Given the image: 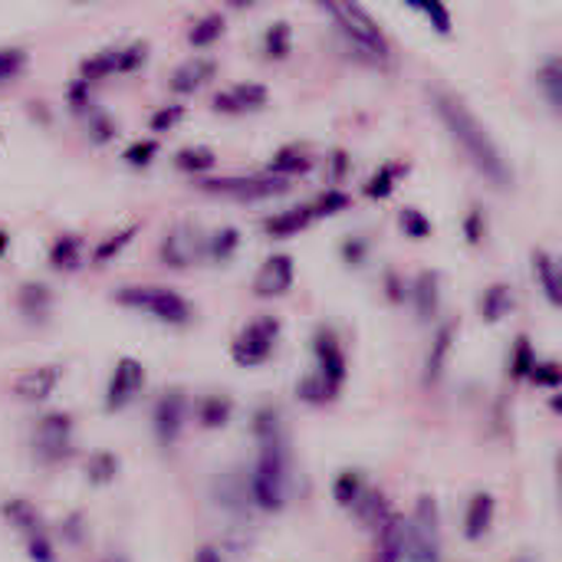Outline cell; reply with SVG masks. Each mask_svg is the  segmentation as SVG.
I'll use <instances>...</instances> for the list:
<instances>
[{"instance_id":"obj_1","label":"cell","mask_w":562,"mask_h":562,"mask_svg":"<svg viewBox=\"0 0 562 562\" xmlns=\"http://www.w3.org/2000/svg\"><path fill=\"white\" fill-rule=\"evenodd\" d=\"M250 431L257 438V458L247 474L250 501L263 514H283L293 497V451L277 408H257Z\"/></svg>"},{"instance_id":"obj_2","label":"cell","mask_w":562,"mask_h":562,"mask_svg":"<svg viewBox=\"0 0 562 562\" xmlns=\"http://www.w3.org/2000/svg\"><path fill=\"white\" fill-rule=\"evenodd\" d=\"M435 115L445 125L451 145L461 151V158L494 188H507L514 181L510 165L497 145V138L491 135V128L477 119V112L454 92H435Z\"/></svg>"},{"instance_id":"obj_3","label":"cell","mask_w":562,"mask_h":562,"mask_svg":"<svg viewBox=\"0 0 562 562\" xmlns=\"http://www.w3.org/2000/svg\"><path fill=\"white\" fill-rule=\"evenodd\" d=\"M313 7H319L336 23V30L356 49L359 59H366L379 69H389L395 63V49H392L389 33L369 13V7H362V0H313Z\"/></svg>"},{"instance_id":"obj_4","label":"cell","mask_w":562,"mask_h":562,"mask_svg":"<svg viewBox=\"0 0 562 562\" xmlns=\"http://www.w3.org/2000/svg\"><path fill=\"white\" fill-rule=\"evenodd\" d=\"M310 349H313V369L296 382V398L310 408H323L342 395L349 379V362H346L342 339L329 326H319L313 333Z\"/></svg>"},{"instance_id":"obj_5","label":"cell","mask_w":562,"mask_h":562,"mask_svg":"<svg viewBox=\"0 0 562 562\" xmlns=\"http://www.w3.org/2000/svg\"><path fill=\"white\" fill-rule=\"evenodd\" d=\"M115 303L135 313H145L165 326H188L194 319V306L188 296H181L171 286H151V283H135V286H122L115 290Z\"/></svg>"},{"instance_id":"obj_6","label":"cell","mask_w":562,"mask_h":562,"mask_svg":"<svg viewBox=\"0 0 562 562\" xmlns=\"http://www.w3.org/2000/svg\"><path fill=\"white\" fill-rule=\"evenodd\" d=\"M441 562V514L435 497H418L412 517H405V560Z\"/></svg>"},{"instance_id":"obj_7","label":"cell","mask_w":562,"mask_h":562,"mask_svg":"<svg viewBox=\"0 0 562 562\" xmlns=\"http://www.w3.org/2000/svg\"><path fill=\"white\" fill-rule=\"evenodd\" d=\"M72 435H76V425H72V415L66 412H46L36 428H33V438H30V451L40 464L46 468H56V464H66L76 451L72 445Z\"/></svg>"},{"instance_id":"obj_8","label":"cell","mask_w":562,"mask_h":562,"mask_svg":"<svg viewBox=\"0 0 562 562\" xmlns=\"http://www.w3.org/2000/svg\"><path fill=\"white\" fill-rule=\"evenodd\" d=\"M280 339V319L277 316H257L250 319L231 342V359L240 369H260L270 362Z\"/></svg>"},{"instance_id":"obj_9","label":"cell","mask_w":562,"mask_h":562,"mask_svg":"<svg viewBox=\"0 0 562 562\" xmlns=\"http://www.w3.org/2000/svg\"><path fill=\"white\" fill-rule=\"evenodd\" d=\"M194 412L191 398L184 389H165L158 398H155V408H151V435H155V445L158 448H175L184 435V425H188V415Z\"/></svg>"},{"instance_id":"obj_10","label":"cell","mask_w":562,"mask_h":562,"mask_svg":"<svg viewBox=\"0 0 562 562\" xmlns=\"http://www.w3.org/2000/svg\"><path fill=\"white\" fill-rule=\"evenodd\" d=\"M201 191L231 201H270L290 191V178L280 175H247V178H204Z\"/></svg>"},{"instance_id":"obj_11","label":"cell","mask_w":562,"mask_h":562,"mask_svg":"<svg viewBox=\"0 0 562 562\" xmlns=\"http://www.w3.org/2000/svg\"><path fill=\"white\" fill-rule=\"evenodd\" d=\"M158 257L171 270H188V267L207 260V234L198 224H175L165 234Z\"/></svg>"},{"instance_id":"obj_12","label":"cell","mask_w":562,"mask_h":562,"mask_svg":"<svg viewBox=\"0 0 562 562\" xmlns=\"http://www.w3.org/2000/svg\"><path fill=\"white\" fill-rule=\"evenodd\" d=\"M148 56V46L145 43H128V46H109V49H99L95 56L82 59L79 66V76L82 79H105V76H122V72H135Z\"/></svg>"},{"instance_id":"obj_13","label":"cell","mask_w":562,"mask_h":562,"mask_svg":"<svg viewBox=\"0 0 562 562\" xmlns=\"http://www.w3.org/2000/svg\"><path fill=\"white\" fill-rule=\"evenodd\" d=\"M145 389V366L138 359H119L112 375H109V385H105V398H102V408L105 415H119L125 412Z\"/></svg>"},{"instance_id":"obj_14","label":"cell","mask_w":562,"mask_h":562,"mask_svg":"<svg viewBox=\"0 0 562 562\" xmlns=\"http://www.w3.org/2000/svg\"><path fill=\"white\" fill-rule=\"evenodd\" d=\"M293 280H296V267H293V257L290 254H273L260 263L257 277H254V293L260 300H277V296H286L293 290Z\"/></svg>"},{"instance_id":"obj_15","label":"cell","mask_w":562,"mask_h":562,"mask_svg":"<svg viewBox=\"0 0 562 562\" xmlns=\"http://www.w3.org/2000/svg\"><path fill=\"white\" fill-rule=\"evenodd\" d=\"M63 382V366L59 362H49V366H33L26 372H20L13 379V395L30 402V405H43L49 402V395L59 389Z\"/></svg>"},{"instance_id":"obj_16","label":"cell","mask_w":562,"mask_h":562,"mask_svg":"<svg viewBox=\"0 0 562 562\" xmlns=\"http://www.w3.org/2000/svg\"><path fill=\"white\" fill-rule=\"evenodd\" d=\"M0 517H3V524L20 537V543L33 540V537H40V533H49L43 514H40L26 497H10V501H3Z\"/></svg>"},{"instance_id":"obj_17","label":"cell","mask_w":562,"mask_h":562,"mask_svg":"<svg viewBox=\"0 0 562 562\" xmlns=\"http://www.w3.org/2000/svg\"><path fill=\"white\" fill-rule=\"evenodd\" d=\"M494 520H497V501H494V494L491 491L471 494V501L464 507V524H461L464 540H471V543L484 540L494 530Z\"/></svg>"},{"instance_id":"obj_18","label":"cell","mask_w":562,"mask_h":562,"mask_svg":"<svg viewBox=\"0 0 562 562\" xmlns=\"http://www.w3.org/2000/svg\"><path fill=\"white\" fill-rule=\"evenodd\" d=\"M263 105H267V89L257 82H237L214 95V112H224V115H244Z\"/></svg>"},{"instance_id":"obj_19","label":"cell","mask_w":562,"mask_h":562,"mask_svg":"<svg viewBox=\"0 0 562 562\" xmlns=\"http://www.w3.org/2000/svg\"><path fill=\"white\" fill-rule=\"evenodd\" d=\"M395 514H398V510L392 507L389 494H385V491H379V487H369V491L362 494V501L352 507V517H356V520H359V527H362V530H369V533L382 530Z\"/></svg>"},{"instance_id":"obj_20","label":"cell","mask_w":562,"mask_h":562,"mask_svg":"<svg viewBox=\"0 0 562 562\" xmlns=\"http://www.w3.org/2000/svg\"><path fill=\"white\" fill-rule=\"evenodd\" d=\"M211 494H214V501H217L227 514H244L247 507H254L247 474H234V471H231V474H221V477L214 481Z\"/></svg>"},{"instance_id":"obj_21","label":"cell","mask_w":562,"mask_h":562,"mask_svg":"<svg viewBox=\"0 0 562 562\" xmlns=\"http://www.w3.org/2000/svg\"><path fill=\"white\" fill-rule=\"evenodd\" d=\"M533 277L553 310H562V260L550 250H533Z\"/></svg>"},{"instance_id":"obj_22","label":"cell","mask_w":562,"mask_h":562,"mask_svg":"<svg viewBox=\"0 0 562 562\" xmlns=\"http://www.w3.org/2000/svg\"><path fill=\"white\" fill-rule=\"evenodd\" d=\"M313 221H316L313 204H303V207H290V211H280V214L267 217V221H263V231H267V237H273V240H290V237L303 234Z\"/></svg>"},{"instance_id":"obj_23","label":"cell","mask_w":562,"mask_h":562,"mask_svg":"<svg viewBox=\"0 0 562 562\" xmlns=\"http://www.w3.org/2000/svg\"><path fill=\"white\" fill-rule=\"evenodd\" d=\"M375 537V553L372 562H402L405 560V514H395Z\"/></svg>"},{"instance_id":"obj_24","label":"cell","mask_w":562,"mask_h":562,"mask_svg":"<svg viewBox=\"0 0 562 562\" xmlns=\"http://www.w3.org/2000/svg\"><path fill=\"white\" fill-rule=\"evenodd\" d=\"M214 59H207V56H194V59H188V63H181L175 72H171V92H178V95H191V92H198L211 76H214Z\"/></svg>"},{"instance_id":"obj_25","label":"cell","mask_w":562,"mask_h":562,"mask_svg":"<svg viewBox=\"0 0 562 562\" xmlns=\"http://www.w3.org/2000/svg\"><path fill=\"white\" fill-rule=\"evenodd\" d=\"M454 323H445L428 349V359H425V385H438L445 369H448V359H451V349H454Z\"/></svg>"},{"instance_id":"obj_26","label":"cell","mask_w":562,"mask_h":562,"mask_svg":"<svg viewBox=\"0 0 562 562\" xmlns=\"http://www.w3.org/2000/svg\"><path fill=\"white\" fill-rule=\"evenodd\" d=\"M194 418H198L201 428L217 431V428H224L234 418V402L227 395H217V392L214 395H204V398L194 402Z\"/></svg>"},{"instance_id":"obj_27","label":"cell","mask_w":562,"mask_h":562,"mask_svg":"<svg viewBox=\"0 0 562 562\" xmlns=\"http://www.w3.org/2000/svg\"><path fill=\"white\" fill-rule=\"evenodd\" d=\"M316 165V158L303 148V145H286L273 155L270 161V175H280V178H296V175H306L310 168Z\"/></svg>"},{"instance_id":"obj_28","label":"cell","mask_w":562,"mask_h":562,"mask_svg":"<svg viewBox=\"0 0 562 562\" xmlns=\"http://www.w3.org/2000/svg\"><path fill=\"white\" fill-rule=\"evenodd\" d=\"M49 267H53L56 273H72V270H79V267H82V237H76V234L56 237L53 247H49Z\"/></svg>"},{"instance_id":"obj_29","label":"cell","mask_w":562,"mask_h":562,"mask_svg":"<svg viewBox=\"0 0 562 562\" xmlns=\"http://www.w3.org/2000/svg\"><path fill=\"white\" fill-rule=\"evenodd\" d=\"M16 303H20V313L30 323H43L46 313H49V306H53V293L43 283H26V286H20Z\"/></svg>"},{"instance_id":"obj_30","label":"cell","mask_w":562,"mask_h":562,"mask_svg":"<svg viewBox=\"0 0 562 562\" xmlns=\"http://www.w3.org/2000/svg\"><path fill=\"white\" fill-rule=\"evenodd\" d=\"M366 491H369V484H366L362 471H342V474H336V481H333V501H336L342 510H352V507L362 501Z\"/></svg>"},{"instance_id":"obj_31","label":"cell","mask_w":562,"mask_h":562,"mask_svg":"<svg viewBox=\"0 0 562 562\" xmlns=\"http://www.w3.org/2000/svg\"><path fill=\"white\" fill-rule=\"evenodd\" d=\"M405 7H412L431 30H438L441 36H448L451 33V26H454V16H451V10H448V3L445 0H402Z\"/></svg>"},{"instance_id":"obj_32","label":"cell","mask_w":562,"mask_h":562,"mask_svg":"<svg viewBox=\"0 0 562 562\" xmlns=\"http://www.w3.org/2000/svg\"><path fill=\"white\" fill-rule=\"evenodd\" d=\"M510 313H514V290L510 286H501L497 283V286L484 290V296H481V316L487 323H501Z\"/></svg>"},{"instance_id":"obj_33","label":"cell","mask_w":562,"mask_h":562,"mask_svg":"<svg viewBox=\"0 0 562 562\" xmlns=\"http://www.w3.org/2000/svg\"><path fill=\"white\" fill-rule=\"evenodd\" d=\"M115 474H119V458L112 451L89 454V461H86V481L92 487H109L115 481Z\"/></svg>"},{"instance_id":"obj_34","label":"cell","mask_w":562,"mask_h":562,"mask_svg":"<svg viewBox=\"0 0 562 562\" xmlns=\"http://www.w3.org/2000/svg\"><path fill=\"white\" fill-rule=\"evenodd\" d=\"M135 234H138V224H132V227H122V231L109 234V237L92 250V263H95V267H102V263H109L112 257H119V250H125V247L135 240Z\"/></svg>"},{"instance_id":"obj_35","label":"cell","mask_w":562,"mask_h":562,"mask_svg":"<svg viewBox=\"0 0 562 562\" xmlns=\"http://www.w3.org/2000/svg\"><path fill=\"white\" fill-rule=\"evenodd\" d=\"M237 247H240V234L234 227H221V231L207 234V260H214V263L231 260Z\"/></svg>"},{"instance_id":"obj_36","label":"cell","mask_w":562,"mask_h":562,"mask_svg":"<svg viewBox=\"0 0 562 562\" xmlns=\"http://www.w3.org/2000/svg\"><path fill=\"white\" fill-rule=\"evenodd\" d=\"M537 362H540V359H537L530 339L520 336L517 346H514V352H510V379H514V382H530V372H533Z\"/></svg>"},{"instance_id":"obj_37","label":"cell","mask_w":562,"mask_h":562,"mask_svg":"<svg viewBox=\"0 0 562 562\" xmlns=\"http://www.w3.org/2000/svg\"><path fill=\"white\" fill-rule=\"evenodd\" d=\"M540 89H543L547 102L562 115V59H550L540 69Z\"/></svg>"},{"instance_id":"obj_38","label":"cell","mask_w":562,"mask_h":562,"mask_svg":"<svg viewBox=\"0 0 562 562\" xmlns=\"http://www.w3.org/2000/svg\"><path fill=\"white\" fill-rule=\"evenodd\" d=\"M221 33H224V16H221V13H207V16H201V20L191 26L188 40H191V46L204 49V46H211Z\"/></svg>"},{"instance_id":"obj_39","label":"cell","mask_w":562,"mask_h":562,"mask_svg":"<svg viewBox=\"0 0 562 562\" xmlns=\"http://www.w3.org/2000/svg\"><path fill=\"white\" fill-rule=\"evenodd\" d=\"M175 165H178L181 171L201 175V171H211V168H214V151H211V148H201V145L181 148V151L175 155Z\"/></svg>"},{"instance_id":"obj_40","label":"cell","mask_w":562,"mask_h":562,"mask_svg":"<svg viewBox=\"0 0 562 562\" xmlns=\"http://www.w3.org/2000/svg\"><path fill=\"white\" fill-rule=\"evenodd\" d=\"M415 303H418V313L428 319V316H435V310H438V277L435 273H425L418 283H415Z\"/></svg>"},{"instance_id":"obj_41","label":"cell","mask_w":562,"mask_h":562,"mask_svg":"<svg viewBox=\"0 0 562 562\" xmlns=\"http://www.w3.org/2000/svg\"><path fill=\"white\" fill-rule=\"evenodd\" d=\"M405 171V165H382L379 175H372V181L366 184V194L369 198H389L395 191V178Z\"/></svg>"},{"instance_id":"obj_42","label":"cell","mask_w":562,"mask_h":562,"mask_svg":"<svg viewBox=\"0 0 562 562\" xmlns=\"http://www.w3.org/2000/svg\"><path fill=\"white\" fill-rule=\"evenodd\" d=\"M263 49L270 59H283L290 53V26L286 23H273L263 36Z\"/></svg>"},{"instance_id":"obj_43","label":"cell","mask_w":562,"mask_h":562,"mask_svg":"<svg viewBox=\"0 0 562 562\" xmlns=\"http://www.w3.org/2000/svg\"><path fill=\"white\" fill-rule=\"evenodd\" d=\"M23 553L30 557V562H56V543L49 533H40L23 543Z\"/></svg>"},{"instance_id":"obj_44","label":"cell","mask_w":562,"mask_h":562,"mask_svg":"<svg viewBox=\"0 0 562 562\" xmlns=\"http://www.w3.org/2000/svg\"><path fill=\"white\" fill-rule=\"evenodd\" d=\"M530 382L540 389H562V366L557 362H537L530 372Z\"/></svg>"},{"instance_id":"obj_45","label":"cell","mask_w":562,"mask_h":562,"mask_svg":"<svg viewBox=\"0 0 562 562\" xmlns=\"http://www.w3.org/2000/svg\"><path fill=\"white\" fill-rule=\"evenodd\" d=\"M158 155V142L155 138H142V142H135V145H128L125 148V161L128 165H135V168H145V165H151V158Z\"/></svg>"},{"instance_id":"obj_46","label":"cell","mask_w":562,"mask_h":562,"mask_svg":"<svg viewBox=\"0 0 562 562\" xmlns=\"http://www.w3.org/2000/svg\"><path fill=\"white\" fill-rule=\"evenodd\" d=\"M23 66H26V53L23 49H13V46L0 49V82L13 79Z\"/></svg>"},{"instance_id":"obj_47","label":"cell","mask_w":562,"mask_h":562,"mask_svg":"<svg viewBox=\"0 0 562 562\" xmlns=\"http://www.w3.org/2000/svg\"><path fill=\"white\" fill-rule=\"evenodd\" d=\"M184 119V105H165V109H158L151 119H148V128L151 132H168L175 122H181Z\"/></svg>"},{"instance_id":"obj_48","label":"cell","mask_w":562,"mask_h":562,"mask_svg":"<svg viewBox=\"0 0 562 562\" xmlns=\"http://www.w3.org/2000/svg\"><path fill=\"white\" fill-rule=\"evenodd\" d=\"M402 227H405V234L415 237V240H422V237L431 234V224H428V221L422 217V211H415V207H405V211H402Z\"/></svg>"},{"instance_id":"obj_49","label":"cell","mask_w":562,"mask_h":562,"mask_svg":"<svg viewBox=\"0 0 562 562\" xmlns=\"http://www.w3.org/2000/svg\"><path fill=\"white\" fill-rule=\"evenodd\" d=\"M346 204H349V198L342 191H326L319 201H313V211H316V217H329V214H339Z\"/></svg>"},{"instance_id":"obj_50","label":"cell","mask_w":562,"mask_h":562,"mask_svg":"<svg viewBox=\"0 0 562 562\" xmlns=\"http://www.w3.org/2000/svg\"><path fill=\"white\" fill-rule=\"evenodd\" d=\"M89 135H92V142H109V138L115 135L112 115H109V112H92V119H89Z\"/></svg>"},{"instance_id":"obj_51","label":"cell","mask_w":562,"mask_h":562,"mask_svg":"<svg viewBox=\"0 0 562 562\" xmlns=\"http://www.w3.org/2000/svg\"><path fill=\"white\" fill-rule=\"evenodd\" d=\"M66 102H69L72 112H86V109H89V79L79 76V79L66 89Z\"/></svg>"},{"instance_id":"obj_52","label":"cell","mask_w":562,"mask_h":562,"mask_svg":"<svg viewBox=\"0 0 562 562\" xmlns=\"http://www.w3.org/2000/svg\"><path fill=\"white\" fill-rule=\"evenodd\" d=\"M63 533H66L69 543H82V537H86V520H82V514H69L66 524H63Z\"/></svg>"},{"instance_id":"obj_53","label":"cell","mask_w":562,"mask_h":562,"mask_svg":"<svg viewBox=\"0 0 562 562\" xmlns=\"http://www.w3.org/2000/svg\"><path fill=\"white\" fill-rule=\"evenodd\" d=\"M194 562H224V553H221V547H214V543H204V547H198Z\"/></svg>"},{"instance_id":"obj_54","label":"cell","mask_w":562,"mask_h":562,"mask_svg":"<svg viewBox=\"0 0 562 562\" xmlns=\"http://www.w3.org/2000/svg\"><path fill=\"white\" fill-rule=\"evenodd\" d=\"M557 484H560V497H562V451L557 454Z\"/></svg>"},{"instance_id":"obj_55","label":"cell","mask_w":562,"mask_h":562,"mask_svg":"<svg viewBox=\"0 0 562 562\" xmlns=\"http://www.w3.org/2000/svg\"><path fill=\"white\" fill-rule=\"evenodd\" d=\"M550 408H553V415H562V395H557V398L550 402Z\"/></svg>"},{"instance_id":"obj_56","label":"cell","mask_w":562,"mask_h":562,"mask_svg":"<svg viewBox=\"0 0 562 562\" xmlns=\"http://www.w3.org/2000/svg\"><path fill=\"white\" fill-rule=\"evenodd\" d=\"M7 244H10V237H7V234L0 231V257H3V250H7Z\"/></svg>"},{"instance_id":"obj_57","label":"cell","mask_w":562,"mask_h":562,"mask_svg":"<svg viewBox=\"0 0 562 562\" xmlns=\"http://www.w3.org/2000/svg\"><path fill=\"white\" fill-rule=\"evenodd\" d=\"M234 7H247V3H254V0H231Z\"/></svg>"},{"instance_id":"obj_58","label":"cell","mask_w":562,"mask_h":562,"mask_svg":"<svg viewBox=\"0 0 562 562\" xmlns=\"http://www.w3.org/2000/svg\"><path fill=\"white\" fill-rule=\"evenodd\" d=\"M514 562H530V560H514Z\"/></svg>"}]
</instances>
